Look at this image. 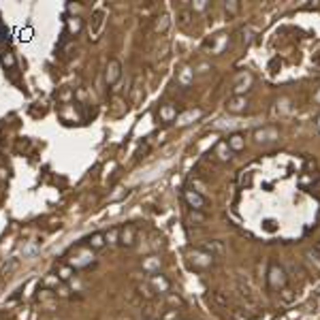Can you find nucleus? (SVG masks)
Segmentation results:
<instances>
[{"instance_id": "20e7f679", "label": "nucleus", "mask_w": 320, "mask_h": 320, "mask_svg": "<svg viewBox=\"0 0 320 320\" xmlns=\"http://www.w3.org/2000/svg\"><path fill=\"white\" fill-rule=\"evenodd\" d=\"M248 96H237V94H233L229 101H226V109H229V113H243L248 109Z\"/></svg>"}, {"instance_id": "9d476101", "label": "nucleus", "mask_w": 320, "mask_h": 320, "mask_svg": "<svg viewBox=\"0 0 320 320\" xmlns=\"http://www.w3.org/2000/svg\"><path fill=\"white\" fill-rule=\"evenodd\" d=\"M158 115L162 122H173V120H177V107L173 103H165V105H160Z\"/></svg>"}, {"instance_id": "423d86ee", "label": "nucleus", "mask_w": 320, "mask_h": 320, "mask_svg": "<svg viewBox=\"0 0 320 320\" xmlns=\"http://www.w3.org/2000/svg\"><path fill=\"white\" fill-rule=\"evenodd\" d=\"M184 199H186V203L192 207V209H201L207 205V199L201 194V192H196V190H184Z\"/></svg>"}, {"instance_id": "6ab92c4d", "label": "nucleus", "mask_w": 320, "mask_h": 320, "mask_svg": "<svg viewBox=\"0 0 320 320\" xmlns=\"http://www.w3.org/2000/svg\"><path fill=\"white\" fill-rule=\"evenodd\" d=\"M105 241L107 243H118L120 241V229H111L107 233V235H105Z\"/></svg>"}, {"instance_id": "39448f33", "label": "nucleus", "mask_w": 320, "mask_h": 320, "mask_svg": "<svg viewBox=\"0 0 320 320\" xmlns=\"http://www.w3.org/2000/svg\"><path fill=\"white\" fill-rule=\"evenodd\" d=\"M120 77H122V64H120V60H109L107 68H105V81H107L109 85H113Z\"/></svg>"}, {"instance_id": "a211bd4d", "label": "nucleus", "mask_w": 320, "mask_h": 320, "mask_svg": "<svg viewBox=\"0 0 320 320\" xmlns=\"http://www.w3.org/2000/svg\"><path fill=\"white\" fill-rule=\"evenodd\" d=\"M92 263V252H81L79 256H77V260H73V267L75 269H79V267H88Z\"/></svg>"}, {"instance_id": "0eeeda50", "label": "nucleus", "mask_w": 320, "mask_h": 320, "mask_svg": "<svg viewBox=\"0 0 320 320\" xmlns=\"http://www.w3.org/2000/svg\"><path fill=\"white\" fill-rule=\"evenodd\" d=\"M277 137H280V132H277V128H273V126H267V128H258V130H254V139L258 143L276 141Z\"/></svg>"}, {"instance_id": "bb28decb", "label": "nucleus", "mask_w": 320, "mask_h": 320, "mask_svg": "<svg viewBox=\"0 0 320 320\" xmlns=\"http://www.w3.org/2000/svg\"><path fill=\"white\" fill-rule=\"evenodd\" d=\"M312 254L316 256V258H320V241H316V246H314V250H312Z\"/></svg>"}, {"instance_id": "aec40b11", "label": "nucleus", "mask_w": 320, "mask_h": 320, "mask_svg": "<svg viewBox=\"0 0 320 320\" xmlns=\"http://www.w3.org/2000/svg\"><path fill=\"white\" fill-rule=\"evenodd\" d=\"M137 290H139V293H141V295L148 297V299H152V297H154V288L149 286V284H139Z\"/></svg>"}, {"instance_id": "f3484780", "label": "nucleus", "mask_w": 320, "mask_h": 320, "mask_svg": "<svg viewBox=\"0 0 320 320\" xmlns=\"http://www.w3.org/2000/svg\"><path fill=\"white\" fill-rule=\"evenodd\" d=\"M105 243H107V241H105V235H103V233H94V235H92L90 239H88L90 250H101Z\"/></svg>"}, {"instance_id": "cd10ccee", "label": "nucleus", "mask_w": 320, "mask_h": 320, "mask_svg": "<svg viewBox=\"0 0 320 320\" xmlns=\"http://www.w3.org/2000/svg\"><path fill=\"white\" fill-rule=\"evenodd\" d=\"M316 126H318V132H320V115L316 118Z\"/></svg>"}, {"instance_id": "f03ea898", "label": "nucleus", "mask_w": 320, "mask_h": 320, "mask_svg": "<svg viewBox=\"0 0 320 320\" xmlns=\"http://www.w3.org/2000/svg\"><path fill=\"white\" fill-rule=\"evenodd\" d=\"M252 81H254L252 75L246 73V71H241L239 75H237V79H235V85H233V92H235L237 96H246V92L250 90V85H252Z\"/></svg>"}, {"instance_id": "5701e85b", "label": "nucleus", "mask_w": 320, "mask_h": 320, "mask_svg": "<svg viewBox=\"0 0 320 320\" xmlns=\"http://www.w3.org/2000/svg\"><path fill=\"white\" fill-rule=\"evenodd\" d=\"M71 267H62V269L60 271H58V280H64V282H66L68 280V277H71Z\"/></svg>"}, {"instance_id": "a878e982", "label": "nucleus", "mask_w": 320, "mask_h": 320, "mask_svg": "<svg viewBox=\"0 0 320 320\" xmlns=\"http://www.w3.org/2000/svg\"><path fill=\"white\" fill-rule=\"evenodd\" d=\"M167 26H169V21H167V17H162V21H158V26H156V30H167Z\"/></svg>"}, {"instance_id": "dca6fc26", "label": "nucleus", "mask_w": 320, "mask_h": 320, "mask_svg": "<svg viewBox=\"0 0 320 320\" xmlns=\"http://www.w3.org/2000/svg\"><path fill=\"white\" fill-rule=\"evenodd\" d=\"M103 17H105V11H96L90 20V34H98V30L103 28Z\"/></svg>"}, {"instance_id": "9b49d317", "label": "nucleus", "mask_w": 320, "mask_h": 320, "mask_svg": "<svg viewBox=\"0 0 320 320\" xmlns=\"http://www.w3.org/2000/svg\"><path fill=\"white\" fill-rule=\"evenodd\" d=\"M226 143H229L231 152H241V149L246 148V137H243L241 132H233V135L226 139Z\"/></svg>"}, {"instance_id": "4be33fe9", "label": "nucleus", "mask_w": 320, "mask_h": 320, "mask_svg": "<svg viewBox=\"0 0 320 320\" xmlns=\"http://www.w3.org/2000/svg\"><path fill=\"white\" fill-rule=\"evenodd\" d=\"M79 28H81V20H79V17L68 20V30H71V32H79Z\"/></svg>"}, {"instance_id": "1a4fd4ad", "label": "nucleus", "mask_w": 320, "mask_h": 320, "mask_svg": "<svg viewBox=\"0 0 320 320\" xmlns=\"http://www.w3.org/2000/svg\"><path fill=\"white\" fill-rule=\"evenodd\" d=\"M149 286L154 290H158V293H167V290L171 288V282H169L165 276H160V273H154V276L149 277Z\"/></svg>"}, {"instance_id": "393cba45", "label": "nucleus", "mask_w": 320, "mask_h": 320, "mask_svg": "<svg viewBox=\"0 0 320 320\" xmlns=\"http://www.w3.org/2000/svg\"><path fill=\"white\" fill-rule=\"evenodd\" d=\"M190 11H179V20H182V24H188L190 21Z\"/></svg>"}, {"instance_id": "412c9836", "label": "nucleus", "mask_w": 320, "mask_h": 320, "mask_svg": "<svg viewBox=\"0 0 320 320\" xmlns=\"http://www.w3.org/2000/svg\"><path fill=\"white\" fill-rule=\"evenodd\" d=\"M190 220H192V222H205L207 216H205V213H201L199 209H192V212H190Z\"/></svg>"}, {"instance_id": "4468645a", "label": "nucleus", "mask_w": 320, "mask_h": 320, "mask_svg": "<svg viewBox=\"0 0 320 320\" xmlns=\"http://www.w3.org/2000/svg\"><path fill=\"white\" fill-rule=\"evenodd\" d=\"M199 118H201V109H190V111H186L184 115H177V124L186 126V124H190V122H194Z\"/></svg>"}, {"instance_id": "b1692460", "label": "nucleus", "mask_w": 320, "mask_h": 320, "mask_svg": "<svg viewBox=\"0 0 320 320\" xmlns=\"http://www.w3.org/2000/svg\"><path fill=\"white\" fill-rule=\"evenodd\" d=\"M237 11H239V2H226V13L235 15Z\"/></svg>"}, {"instance_id": "2eb2a0df", "label": "nucleus", "mask_w": 320, "mask_h": 320, "mask_svg": "<svg viewBox=\"0 0 320 320\" xmlns=\"http://www.w3.org/2000/svg\"><path fill=\"white\" fill-rule=\"evenodd\" d=\"M160 269V258L158 256H148V258L143 260V271H148V273H158Z\"/></svg>"}, {"instance_id": "6e6552de", "label": "nucleus", "mask_w": 320, "mask_h": 320, "mask_svg": "<svg viewBox=\"0 0 320 320\" xmlns=\"http://www.w3.org/2000/svg\"><path fill=\"white\" fill-rule=\"evenodd\" d=\"M213 156H218L220 162H229L233 158V152H231L229 143H226V139H222V141L216 143V148H213Z\"/></svg>"}, {"instance_id": "f257e3e1", "label": "nucleus", "mask_w": 320, "mask_h": 320, "mask_svg": "<svg viewBox=\"0 0 320 320\" xmlns=\"http://www.w3.org/2000/svg\"><path fill=\"white\" fill-rule=\"evenodd\" d=\"M267 284H269L271 290H282V288H286L288 276H286V271H284V267H280L277 263H271L269 269H267Z\"/></svg>"}, {"instance_id": "7ed1b4c3", "label": "nucleus", "mask_w": 320, "mask_h": 320, "mask_svg": "<svg viewBox=\"0 0 320 320\" xmlns=\"http://www.w3.org/2000/svg\"><path fill=\"white\" fill-rule=\"evenodd\" d=\"M213 258H216V256L207 254L205 250H201V248L192 252V265L199 267V269H207V267H212L213 265Z\"/></svg>"}, {"instance_id": "ddd939ff", "label": "nucleus", "mask_w": 320, "mask_h": 320, "mask_svg": "<svg viewBox=\"0 0 320 320\" xmlns=\"http://www.w3.org/2000/svg\"><path fill=\"white\" fill-rule=\"evenodd\" d=\"M137 239V231H135V226H126L124 231H120V241L124 243V246H132Z\"/></svg>"}, {"instance_id": "f8f14e48", "label": "nucleus", "mask_w": 320, "mask_h": 320, "mask_svg": "<svg viewBox=\"0 0 320 320\" xmlns=\"http://www.w3.org/2000/svg\"><path fill=\"white\" fill-rule=\"evenodd\" d=\"M201 250H205L207 254L216 256V254H222V252H224V246H222V241L209 239V241H205V243H203V246H201Z\"/></svg>"}]
</instances>
